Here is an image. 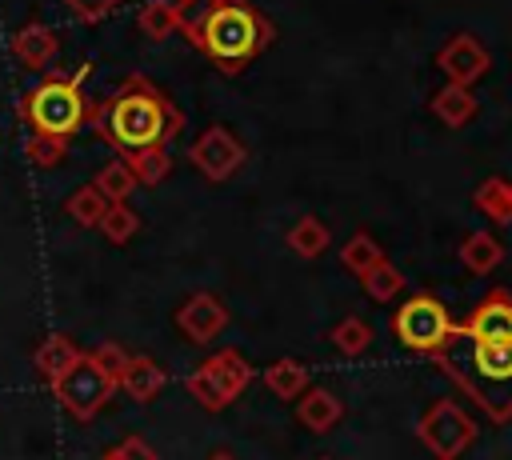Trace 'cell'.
<instances>
[{
  "label": "cell",
  "mask_w": 512,
  "mask_h": 460,
  "mask_svg": "<svg viewBox=\"0 0 512 460\" xmlns=\"http://www.w3.org/2000/svg\"><path fill=\"white\" fill-rule=\"evenodd\" d=\"M124 160H128L136 184H144V188L160 184V180L168 176V168H172V160H168V144H156V148H144V152H128Z\"/></svg>",
  "instance_id": "7402d4cb"
},
{
  "label": "cell",
  "mask_w": 512,
  "mask_h": 460,
  "mask_svg": "<svg viewBox=\"0 0 512 460\" xmlns=\"http://www.w3.org/2000/svg\"><path fill=\"white\" fill-rule=\"evenodd\" d=\"M164 384H168V376H164V368H160L156 360H148V356H128V364H124V372L116 376V388H124V392H128L132 400H140V404H148V400H156Z\"/></svg>",
  "instance_id": "7c38bea8"
},
{
  "label": "cell",
  "mask_w": 512,
  "mask_h": 460,
  "mask_svg": "<svg viewBox=\"0 0 512 460\" xmlns=\"http://www.w3.org/2000/svg\"><path fill=\"white\" fill-rule=\"evenodd\" d=\"M116 4H120V0H64V8H68L80 24H96V20L112 16V12H116Z\"/></svg>",
  "instance_id": "d6a6232c"
},
{
  "label": "cell",
  "mask_w": 512,
  "mask_h": 460,
  "mask_svg": "<svg viewBox=\"0 0 512 460\" xmlns=\"http://www.w3.org/2000/svg\"><path fill=\"white\" fill-rule=\"evenodd\" d=\"M384 260V248L368 236V232H356L344 248H340V264L348 268V272H356V276H364L372 264H380Z\"/></svg>",
  "instance_id": "4316f807"
},
{
  "label": "cell",
  "mask_w": 512,
  "mask_h": 460,
  "mask_svg": "<svg viewBox=\"0 0 512 460\" xmlns=\"http://www.w3.org/2000/svg\"><path fill=\"white\" fill-rule=\"evenodd\" d=\"M296 416H300V424H304L308 432H328V428L340 424L344 404H340L336 392H328V388H304V400H300Z\"/></svg>",
  "instance_id": "9a60e30c"
},
{
  "label": "cell",
  "mask_w": 512,
  "mask_h": 460,
  "mask_svg": "<svg viewBox=\"0 0 512 460\" xmlns=\"http://www.w3.org/2000/svg\"><path fill=\"white\" fill-rule=\"evenodd\" d=\"M332 344H336L344 356H360V352L372 344V328H368L360 316H344V320L332 328Z\"/></svg>",
  "instance_id": "f1b7e54d"
},
{
  "label": "cell",
  "mask_w": 512,
  "mask_h": 460,
  "mask_svg": "<svg viewBox=\"0 0 512 460\" xmlns=\"http://www.w3.org/2000/svg\"><path fill=\"white\" fill-rule=\"evenodd\" d=\"M112 388H116V380H112L88 352H80L76 364H72L64 376L52 380V392L60 396V404H64L76 420H92V416L108 404Z\"/></svg>",
  "instance_id": "5b68a950"
},
{
  "label": "cell",
  "mask_w": 512,
  "mask_h": 460,
  "mask_svg": "<svg viewBox=\"0 0 512 460\" xmlns=\"http://www.w3.org/2000/svg\"><path fill=\"white\" fill-rule=\"evenodd\" d=\"M208 460H236L228 448H216V452H208Z\"/></svg>",
  "instance_id": "e575fe53"
},
{
  "label": "cell",
  "mask_w": 512,
  "mask_h": 460,
  "mask_svg": "<svg viewBox=\"0 0 512 460\" xmlns=\"http://www.w3.org/2000/svg\"><path fill=\"white\" fill-rule=\"evenodd\" d=\"M500 256H504V248H500V240H496L492 232H472V236L460 244V264H464L468 272H476V276L492 272V268L500 264Z\"/></svg>",
  "instance_id": "ffe728a7"
},
{
  "label": "cell",
  "mask_w": 512,
  "mask_h": 460,
  "mask_svg": "<svg viewBox=\"0 0 512 460\" xmlns=\"http://www.w3.org/2000/svg\"><path fill=\"white\" fill-rule=\"evenodd\" d=\"M172 4L180 32L228 76L240 72L276 36L272 20L248 0H172Z\"/></svg>",
  "instance_id": "6da1fadb"
},
{
  "label": "cell",
  "mask_w": 512,
  "mask_h": 460,
  "mask_svg": "<svg viewBox=\"0 0 512 460\" xmlns=\"http://www.w3.org/2000/svg\"><path fill=\"white\" fill-rule=\"evenodd\" d=\"M436 360L488 408V416H512V340H476L460 324H452L448 340L436 348Z\"/></svg>",
  "instance_id": "3957f363"
},
{
  "label": "cell",
  "mask_w": 512,
  "mask_h": 460,
  "mask_svg": "<svg viewBox=\"0 0 512 460\" xmlns=\"http://www.w3.org/2000/svg\"><path fill=\"white\" fill-rule=\"evenodd\" d=\"M140 32L148 36V40H168L172 32H180V20H176V4L172 0H152V4H144V12H140Z\"/></svg>",
  "instance_id": "484cf974"
},
{
  "label": "cell",
  "mask_w": 512,
  "mask_h": 460,
  "mask_svg": "<svg viewBox=\"0 0 512 460\" xmlns=\"http://www.w3.org/2000/svg\"><path fill=\"white\" fill-rule=\"evenodd\" d=\"M100 460H160L156 448L144 440V436H124L116 448H108Z\"/></svg>",
  "instance_id": "1f68e13d"
},
{
  "label": "cell",
  "mask_w": 512,
  "mask_h": 460,
  "mask_svg": "<svg viewBox=\"0 0 512 460\" xmlns=\"http://www.w3.org/2000/svg\"><path fill=\"white\" fill-rule=\"evenodd\" d=\"M12 56H16L20 64H28V68H44V64L56 56V32H52L48 24H40V20L24 24V28L12 36Z\"/></svg>",
  "instance_id": "5bb4252c"
},
{
  "label": "cell",
  "mask_w": 512,
  "mask_h": 460,
  "mask_svg": "<svg viewBox=\"0 0 512 460\" xmlns=\"http://www.w3.org/2000/svg\"><path fill=\"white\" fill-rule=\"evenodd\" d=\"M264 384H268V392H276L280 400H296V396H304V388H308V368H304L300 360H292V356L272 360L268 372H264Z\"/></svg>",
  "instance_id": "ac0fdd59"
},
{
  "label": "cell",
  "mask_w": 512,
  "mask_h": 460,
  "mask_svg": "<svg viewBox=\"0 0 512 460\" xmlns=\"http://www.w3.org/2000/svg\"><path fill=\"white\" fill-rule=\"evenodd\" d=\"M92 188H96L108 204H124V200L132 196V188H136V176H132V168H128V160H124V156H112V160L96 172Z\"/></svg>",
  "instance_id": "d6986e66"
},
{
  "label": "cell",
  "mask_w": 512,
  "mask_h": 460,
  "mask_svg": "<svg viewBox=\"0 0 512 460\" xmlns=\"http://www.w3.org/2000/svg\"><path fill=\"white\" fill-rule=\"evenodd\" d=\"M24 156H28V164L32 168H60L64 164V156H68V140H60V136H28V144H24Z\"/></svg>",
  "instance_id": "83f0119b"
},
{
  "label": "cell",
  "mask_w": 512,
  "mask_h": 460,
  "mask_svg": "<svg viewBox=\"0 0 512 460\" xmlns=\"http://www.w3.org/2000/svg\"><path fill=\"white\" fill-rule=\"evenodd\" d=\"M360 284H364V292H368L372 300L388 304V300H396V296L404 292V272H400L396 264L380 260V264H372V268L360 276Z\"/></svg>",
  "instance_id": "cb8c5ba5"
},
{
  "label": "cell",
  "mask_w": 512,
  "mask_h": 460,
  "mask_svg": "<svg viewBox=\"0 0 512 460\" xmlns=\"http://www.w3.org/2000/svg\"><path fill=\"white\" fill-rule=\"evenodd\" d=\"M472 200H476V208H480L488 220L512 224V184H508V180H500V176L484 180V184L472 192Z\"/></svg>",
  "instance_id": "44dd1931"
},
{
  "label": "cell",
  "mask_w": 512,
  "mask_h": 460,
  "mask_svg": "<svg viewBox=\"0 0 512 460\" xmlns=\"http://www.w3.org/2000/svg\"><path fill=\"white\" fill-rule=\"evenodd\" d=\"M436 68L448 76V84H464L468 88L488 72V48L472 32H460L436 52Z\"/></svg>",
  "instance_id": "9c48e42d"
},
{
  "label": "cell",
  "mask_w": 512,
  "mask_h": 460,
  "mask_svg": "<svg viewBox=\"0 0 512 460\" xmlns=\"http://www.w3.org/2000/svg\"><path fill=\"white\" fill-rule=\"evenodd\" d=\"M416 436L436 460H456L476 440V424L468 420V412L456 400H436L424 412V420L416 424Z\"/></svg>",
  "instance_id": "52a82bcc"
},
{
  "label": "cell",
  "mask_w": 512,
  "mask_h": 460,
  "mask_svg": "<svg viewBox=\"0 0 512 460\" xmlns=\"http://www.w3.org/2000/svg\"><path fill=\"white\" fill-rule=\"evenodd\" d=\"M328 228H324V220H316V216H304V220H296L292 224V232H288V248L296 252V256H304V260H316L324 248H328Z\"/></svg>",
  "instance_id": "603a6c76"
},
{
  "label": "cell",
  "mask_w": 512,
  "mask_h": 460,
  "mask_svg": "<svg viewBox=\"0 0 512 460\" xmlns=\"http://www.w3.org/2000/svg\"><path fill=\"white\" fill-rule=\"evenodd\" d=\"M96 228H100V232H104L112 244H128V240H132V232L140 228V220H136V212H132L128 204H112Z\"/></svg>",
  "instance_id": "f546056e"
},
{
  "label": "cell",
  "mask_w": 512,
  "mask_h": 460,
  "mask_svg": "<svg viewBox=\"0 0 512 460\" xmlns=\"http://www.w3.org/2000/svg\"><path fill=\"white\" fill-rule=\"evenodd\" d=\"M184 388L192 392V400L200 404V408H208V412H220V408H228V396L216 388V380L204 372V368H196L188 380H184Z\"/></svg>",
  "instance_id": "4dcf8cb0"
},
{
  "label": "cell",
  "mask_w": 512,
  "mask_h": 460,
  "mask_svg": "<svg viewBox=\"0 0 512 460\" xmlns=\"http://www.w3.org/2000/svg\"><path fill=\"white\" fill-rule=\"evenodd\" d=\"M88 68H80L76 76H52L44 84H36L24 100V116L40 136H60L68 140L84 120H88V104L80 96V80Z\"/></svg>",
  "instance_id": "277c9868"
},
{
  "label": "cell",
  "mask_w": 512,
  "mask_h": 460,
  "mask_svg": "<svg viewBox=\"0 0 512 460\" xmlns=\"http://www.w3.org/2000/svg\"><path fill=\"white\" fill-rule=\"evenodd\" d=\"M468 336L476 340H512V296L508 292H492L484 304H476V312L460 324Z\"/></svg>",
  "instance_id": "8fae6325"
},
{
  "label": "cell",
  "mask_w": 512,
  "mask_h": 460,
  "mask_svg": "<svg viewBox=\"0 0 512 460\" xmlns=\"http://www.w3.org/2000/svg\"><path fill=\"white\" fill-rule=\"evenodd\" d=\"M88 356H92V360H96V364L116 380V376L124 372V364H128V356H132V352H124L120 344H100V348H92Z\"/></svg>",
  "instance_id": "836d02e7"
},
{
  "label": "cell",
  "mask_w": 512,
  "mask_h": 460,
  "mask_svg": "<svg viewBox=\"0 0 512 460\" xmlns=\"http://www.w3.org/2000/svg\"><path fill=\"white\" fill-rule=\"evenodd\" d=\"M228 324V308L212 296V292H192L180 308H176V328L192 340V344H208L212 336H220Z\"/></svg>",
  "instance_id": "30bf717a"
},
{
  "label": "cell",
  "mask_w": 512,
  "mask_h": 460,
  "mask_svg": "<svg viewBox=\"0 0 512 460\" xmlns=\"http://www.w3.org/2000/svg\"><path fill=\"white\" fill-rule=\"evenodd\" d=\"M112 204L92 188V184H80L68 200H64V212L76 220V224H88V228H96L100 220H104V212H108Z\"/></svg>",
  "instance_id": "d4e9b609"
},
{
  "label": "cell",
  "mask_w": 512,
  "mask_h": 460,
  "mask_svg": "<svg viewBox=\"0 0 512 460\" xmlns=\"http://www.w3.org/2000/svg\"><path fill=\"white\" fill-rule=\"evenodd\" d=\"M92 128L100 140L116 144L120 156H128V152L168 144V136L184 128V116L144 76H128L120 92L92 112Z\"/></svg>",
  "instance_id": "7a4b0ae2"
},
{
  "label": "cell",
  "mask_w": 512,
  "mask_h": 460,
  "mask_svg": "<svg viewBox=\"0 0 512 460\" xmlns=\"http://www.w3.org/2000/svg\"><path fill=\"white\" fill-rule=\"evenodd\" d=\"M392 332H396V340H400L404 348H412V352H436V348L448 340L452 320H448V312H444L440 300H432V296H412V300H404L400 312L392 316Z\"/></svg>",
  "instance_id": "8992f818"
},
{
  "label": "cell",
  "mask_w": 512,
  "mask_h": 460,
  "mask_svg": "<svg viewBox=\"0 0 512 460\" xmlns=\"http://www.w3.org/2000/svg\"><path fill=\"white\" fill-rule=\"evenodd\" d=\"M76 356H80V348H76L68 336L52 332V336H48V340L36 348V356H32V360H36V372H40V376L52 384L56 376H64V372L76 364Z\"/></svg>",
  "instance_id": "e0dca14e"
},
{
  "label": "cell",
  "mask_w": 512,
  "mask_h": 460,
  "mask_svg": "<svg viewBox=\"0 0 512 460\" xmlns=\"http://www.w3.org/2000/svg\"><path fill=\"white\" fill-rule=\"evenodd\" d=\"M432 112H436L448 128H460V124H468V120L476 116V96H472V88H464V84H444V88L432 96Z\"/></svg>",
  "instance_id": "2e32d148"
},
{
  "label": "cell",
  "mask_w": 512,
  "mask_h": 460,
  "mask_svg": "<svg viewBox=\"0 0 512 460\" xmlns=\"http://www.w3.org/2000/svg\"><path fill=\"white\" fill-rule=\"evenodd\" d=\"M244 144H240V136L232 132V128H224V124H208L196 140H192V148H188V160H192V168L200 172V176H208V180H228L240 164H244Z\"/></svg>",
  "instance_id": "ba28073f"
},
{
  "label": "cell",
  "mask_w": 512,
  "mask_h": 460,
  "mask_svg": "<svg viewBox=\"0 0 512 460\" xmlns=\"http://www.w3.org/2000/svg\"><path fill=\"white\" fill-rule=\"evenodd\" d=\"M200 368H204V372L216 380V388L228 396V404H232V400H236V396H240V392L252 384V364H248V360H244L236 348L216 352V356H212V360H204Z\"/></svg>",
  "instance_id": "4fadbf2b"
}]
</instances>
